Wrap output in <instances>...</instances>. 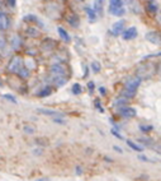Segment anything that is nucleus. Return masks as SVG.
<instances>
[{"instance_id": "1", "label": "nucleus", "mask_w": 161, "mask_h": 181, "mask_svg": "<svg viewBox=\"0 0 161 181\" xmlns=\"http://www.w3.org/2000/svg\"><path fill=\"white\" fill-rule=\"evenodd\" d=\"M50 75H51V79H55L57 77H66V69L62 64H53L50 68Z\"/></svg>"}, {"instance_id": "2", "label": "nucleus", "mask_w": 161, "mask_h": 181, "mask_svg": "<svg viewBox=\"0 0 161 181\" xmlns=\"http://www.w3.org/2000/svg\"><path fill=\"white\" fill-rule=\"evenodd\" d=\"M23 67V60L22 58H19V56H14L12 60H10L9 62V65H8V69L10 73H18L20 70V68Z\"/></svg>"}, {"instance_id": "3", "label": "nucleus", "mask_w": 161, "mask_h": 181, "mask_svg": "<svg viewBox=\"0 0 161 181\" xmlns=\"http://www.w3.org/2000/svg\"><path fill=\"white\" fill-rule=\"evenodd\" d=\"M139 84H141V78L139 77H133V78H130L126 84H124V88L128 89V91H131V92H136L139 87Z\"/></svg>"}, {"instance_id": "4", "label": "nucleus", "mask_w": 161, "mask_h": 181, "mask_svg": "<svg viewBox=\"0 0 161 181\" xmlns=\"http://www.w3.org/2000/svg\"><path fill=\"white\" fill-rule=\"evenodd\" d=\"M136 110L132 109V107H128V106H123V107L119 110V115L122 118H126V119H132L136 116Z\"/></svg>"}, {"instance_id": "5", "label": "nucleus", "mask_w": 161, "mask_h": 181, "mask_svg": "<svg viewBox=\"0 0 161 181\" xmlns=\"http://www.w3.org/2000/svg\"><path fill=\"white\" fill-rule=\"evenodd\" d=\"M145 38L151 42V44H154V45H160V33L159 32H155V31L154 32H148V33H146Z\"/></svg>"}, {"instance_id": "6", "label": "nucleus", "mask_w": 161, "mask_h": 181, "mask_svg": "<svg viewBox=\"0 0 161 181\" xmlns=\"http://www.w3.org/2000/svg\"><path fill=\"white\" fill-rule=\"evenodd\" d=\"M137 33H138L137 28L136 27H131V28H128V29H126L123 32V38L126 41H131V40H133V38L137 37Z\"/></svg>"}, {"instance_id": "7", "label": "nucleus", "mask_w": 161, "mask_h": 181, "mask_svg": "<svg viewBox=\"0 0 161 181\" xmlns=\"http://www.w3.org/2000/svg\"><path fill=\"white\" fill-rule=\"evenodd\" d=\"M56 46V41L52 38H45L43 42H42V50L43 51H52Z\"/></svg>"}, {"instance_id": "8", "label": "nucleus", "mask_w": 161, "mask_h": 181, "mask_svg": "<svg viewBox=\"0 0 161 181\" xmlns=\"http://www.w3.org/2000/svg\"><path fill=\"white\" fill-rule=\"evenodd\" d=\"M124 24L126 22L124 20H118V22H115L112 27V33L114 36H118V35H121L122 32H123V28H124Z\"/></svg>"}, {"instance_id": "9", "label": "nucleus", "mask_w": 161, "mask_h": 181, "mask_svg": "<svg viewBox=\"0 0 161 181\" xmlns=\"http://www.w3.org/2000/svg\"><path fill=\"white\" fill-rule=\"evenodd\" d=\"M146 8L151 14H156L157 10H159V4H157L156 0H148L147 4H146Z\"/></svg>"}, {"instance_id": "10", "label": "nucleus", "mask_w": 161, "mask_h": 181, "mask_svg": "<svg viewBox=\"0 0 161 181\" xmlns=\"http://www.w3.org/2000/svg\"><path fill=\"white\" fill-rule=\"evenodd\" d=\"M67 23H69L71 27L78 28L79 24H80V18H79L76 14H70V15L67 17Z\"/></svg>"}, {"instance_id": "11", "label": "nucleus", "mask_w": 161, "mask_h": 181, "mask_svg": "<svg viewBox=\"0 0 161 181\" xmlns=\"http://www.w3.org/2000/svg\"><path fill=\"white\" fill-rule=\"evenodd\" d=\"M93 9H94L96 17H102L103 15V0H95Z\"/></svg>"}, {"instance_id": "12", "label": "nucleus", "mask_w": 161, "mask_h": 181, "mask_svg": "<svg viewBox=\"0 0 161 181\" xmlns=\"http://www.w3.org/2000/svg\"><path fill=\"white\" fill-rule=\"evenodd\" d=\"M38 112L43 114V115H48V116H55V118H63V114L58 112V111H53V110H46V109H39Z\"/></svg>"}, {"instance_id": "13", "label": "nucleus", "mask_w": 161, "mask_h": 181, "mask_svg": "<svg viewBox=\"0 0 161 181\" xmlns=\"http://www.w3.org/2000/svg\"><path fill=\"white\" fill-rule=\"evenodd\" d=\"M9 27V18L6 17V14L0 13V31H4Z\"/></svg>"}, {"instance_id": "14", "label": "nucleus", "mask_w": 161, "mask_h": 181, "mask_svg": "<svg viewBox=\"0 0 161 181\" xmlns=\"http://www.w3.org/2000/svg\"><path fill=\"white\" fill-rule=\"evenodd\" d=\"M118 8H123V0H111L108 10H113V9H118Z\"/></svg>"}, {"instance_id": "15", "label": "nucleus", "mask_w": 161, "mask_h": 181, "mask_svg": "<svg viewBox=\"0 0 161 181\" xmlns=\"http://www.w3.org/2000/svg\"><path fill=\"white\" fill-rule=\"evenodd\" d=\"M85 12H87V14H88V17H89V20H90V22H95L98 17H96V14H95V12H94V9L90 8V6H87V8H85Z\"/></svg>"}, {"instance_id": "16", "label": "nucleus", "mask_w": 161, "mask_h": 181, "mask_svg": "<svg viewBox=\"0 0 161 181\" xmlns=\"http://www.w3.org/2000/svg\"><path fill=\"white\" fill-rule=\"evenodd\" d=\"M58 35H60V37L63 40V41H65V42H70V36H69V33H67V32L65 31V29H63L62 27H58Z\"/></svg>"}, {"instance_id": "17", "label": "nucleus", "mask_w": 161, "mask_h": 181, "mask_svg": "<svg viewBox=\"0 0 161 181\" xmlns=\"http://www.w3.org/2000/svg\"><path fill=\"white\" fill-rule=\"evenodd\" d=\"M23 20H24V22H29V23H41L39 19L34 14H28V15L23 17Z\"/></svg>"}, {"instance_id": "18", "label": "nucleus", "mask_w": 161, "mask_h": 181, "mask_svg": "<svg viewBox=\"0 0 161 181\" xmlns=\"http://www.w3.org/2000/svg\"><path fill=\"white\" fill-rule=\"evenodd\" d=\"M20 44H22V41H20V37L19 36H13L12 37V47L14 50H18Z\"/></svg>"}, {"instance_id": "19", "label": "nucleus", "mask_w": 161, "mask_h": 181, "mask_svg": "<svg viewBox=\"0 0 161 181\" xmlns=\"http://www.w3.org/2000/svg\"><path fill=\"white\" fill-rule=\"evenodd\" d=\"M17 74H18V75H19L20 78H24V79H26V78H28V77H29V70H28V69H27V68L23 65V67L20 68V70H19Z\"/></svg>"}, {"instance_id": "20", "label": "nucleus", "mask_w": 161, "mask_h": 181, "mask_svg": "<svg viewBox=\"0 0 161 181\" xmlns=\"http://www.w3.org/2000/svg\"><path fill=\"white\" fill-rule=\"evenodd\" d=\"M135 94H136V92H131V91H128V89H123V92L121 93V96L122 97H124V98H127V100H132L133 97H135Z\"/></svg>"}, {"instance_id": "21", "label": "nucleus", "mask_w": 161, "mask_h": 181, "mask_svg": "<svg viewBox=\"0 0 161 181\" xmlns=\"http://www.w3.org/2000/svg\"><path fill=\"white\" fill-rule=\"evenodd\" d=\"M127 144H128V147H131L133 151H137V152H142V151H143V147H141V145H138V144L133 143L132 140H127Z\"/></svg>"}, {"instance_id": "22", "label": "nucleus", "mask_w": 161, "mask_h": 181, "mask_svg": "<svg viewBox=\"0 0 161 181\" xmlns=\"http://www.w3.org/2000/svg\"><path fill=\"white\" fill-rule=\"evenodd\" d=\"M109 13H111L112 15H117V17H121V15H123V14L126 13V10H124V8H118V9H113V10H109Z\"/></svg>"}, {"instance_id": "23", "label": "nucleus", "mask_w": 161, "mask_h": 181, "mask_svg": "<svg viewBox=\"0 0 161 181\" xmlns=\"http://www.w3.org/2000/svg\"><path fill=\"white\" fill-rule=\"evenodd\" d=\"M0 54H6V42L3 37H0Z\"/></svg>"}, {"instance_id": "24", "label": "nucleus", "mask_w": 161, "mask_h": 181, "mask_svg": "<svg viewBox=\"0 0 161 181\" xmlns=\"http://www.w3.org/2000/svg\"><path fill=\"white\" fill-rule=\"evenodd\" d=\"M52 93V89L50 88V87H46L45 89H42L39 93H38V96L39 97H47V96H50Z\"/></svg>"}, {"instance_id": "25", "label": "nucleus", "mask_w": 161, "mask_h": 181, "mask_svg": "<svg viewBox=\"0 0 161 181\" xmlns=\"http://www.w3.org/2000/svg\"><path fill=\"white\" fill-rule=\"evenodd\" d=\"M27 33L30 36V37H38V35H39V32L36 29V28H33V27H32V28H29L28 31H27Z\"/></svg>"}, {"instance_id": "26", "label": "nucleus", "mask_w": 161, "mask_h": 181, "mask_svg": "<svg viewBox=\"0 0 161 181\" xmlns=\"http://www.w3.org/2000/svg\"><path fill=\"white\" fill-rule=\"evenodd\" d=\"M72 93L74 94H80L81 93V87H80V84L79 83H75L74 86H72Z\"/></svg>"}, {"instance_id": "27", "label": "nucleus", "mask_w": 161, "mask_h": 181, "mask_svg": "<svg viewBox=\"0 0 161 181\" xmlns=\"http://www.w3.org/2000/svg\"><path fill=\"white\" fill-rule=\"evenodd\" d=\"M139 129H141L142 131H145V133H148V131L154 130V126H151V125H141L139 126Z\"/></svg>"}, {"instance_id": "28", "label": "nucleus", "mask_w": 161, "mask_h": 181, "mask_svg": "<svg viewBox=\"0 0 161 181\" xmlns=\"http://www.w3.org/2000/svg\"><path fill=\"white\" fill-rule=\"evenodd\" d=\"M91 68H93V70H94L95 73H99V71H100V64H99L98 61H94V62L91 64Z\"/></svg>"}, {"instance_id": "29", "label": "nucleus", "mask_w": 161, "mask_h": 181, "mask_svg": "<svg viewBox=\"0 0 161 181\" xmlns=\"http://www.w3.org/2000/svg\"><path fill=\"white\" fill-rule=\"evenodd\" d=\"M139 142L143 143V144H146V145H150V144H152V143H154L151 139H145V138H141V139H139Z\"/></svg>"}, {"instance_id": "30", "label": "nucleus", "mask_w": 161, "mask_h": 181, "mask_svg": "<svg viewBox=\"0 0 161 181\" xmlns=\"http://www.w3.org/2000/svg\"><path fill=\"white\" fill-rule=\"evenodd\" d=\"M3 97H4V98H6V100H9L10 102H13V103H17V100H15L14 97H12V96H10V94H4Z\"/></svg>"}, {"instance_id": "31", "label": "nucleus", "mask_w": 161, "mask_h": 181, "mask_svg": "<svg viewBox=\"0 0 161 181\" xmlns=\"http://www.w3.org/2000/svg\"><path fill=\"white\" fill-rule=\"evenodd\" d=\"M112 134H113V135H115V136L118 138V139H123V136H122L119 133H118L115 129H112Z\"/></svg>"}, {"instance_id": "32", "label": "nucleus", "mask_w": 161, "mask_h": 181, "mask_svg": "<svg viewBox=\"0 0 161 181\" xmlns=\"http://www.w3.org/2000/svg\"><path fill=\"white\" fill-rule=\"evenodd\" d=\"M95 106H96V109H98L100 112H103V111H104V110L102 109V106H100V101H99V100H96V101H95Z\"/></svg>"}, {"instance_id": "33", "label": "nucleus", "mask_w": 161, "mask_h": 181, "mask_svg": "<svg viewBox=\"0 0 161 181\" xmlns=\"http://www.w3.org/2000/svg\"><path fill=\"white\" fill-rule=\"evenodd\" d=\"M88 88H89L90 93H93V89H94V83H93V82H89V83H88Z\"/></svg>"}, {"instance_id": "34", "label": "nucleus", "mask_w": 161, "mask_h": 181, "mask_svg": "<svg viewBox=\"0 0 161 181\" xmlns=\"http://www.w3.org/2000/svg\"><path fill=\"white\" fill-rule=\"evenodd\" d=\"M53 121L57 123V124H65V121L61 120V119H57V118H53Z\"/></svg>"}, {"instance_id": "35", "label": "nucleus", "mask_w": 161, "mask_h": 181, "mask_svg": "<svg viewBox=\"0 0 161 181\" xmlns=\"http://www.w3.org/2000/svg\"><path fill=\"white\" fill-rule=\"evenodd\" d=\"M15 2L17 0H8V3H9L10 6H15Z\"/></svg>"}, {"instance_id": "36", "label": "nucleus", "mask_w": 161, "mask_h": 181, "mask_svg": "<svg viewBox=\"0 0 161 181\" xmlns=\"http://www.w3.org/2000/svg\"><path fill=\"white\" fill-rule=\"evenodd\" d=\"M114 151H117V152H119V153H122V152H123V151L121 149V148H119V147H117V145H114Z\"/></svg>"}, {"instance_id": "37", "label": "nucleus", "mask_w": 161, "mask_h": 181, "mask_svg": "<svg viewBox=\"0 0 161 181\" xmlns=\"http://www.w3.org/2000/svg\"><path fill=\"white\" fill-rule=\"evenodd\" d=\"M138 158H139V159H141V161H148V159H147V158H146L145 156H139Z\"/></svg>"}, {"instance_id": "38", "label": "nucleus", "mask_w": 161, "mask_h": 181, "mask_svg": "<svg viewBox=\"0 0 161 181\" xmlns=\"http://www.w3.org/2000/svg\"><path fill=\"white\" fill-rule=\"evenodd\" d=\"M99 92H100L102 94H105V92H107V91H105V88H103V87H102V88H99Z\"/></svg>"}, {"instance_id": "39", "label": "nucleus", "mask_w": 161, "mask_h": 181, "mask_svg": "<svg viewBox=\"0 0 161 181\" xmlns=\"http://www.w3.org/2000/svg\"><path fill=\"white\" fill-rule=\"evenodd\" d=\"M76 172H78V175H80V174H81V168H80V167H78V168H76Z\"/></svg>"}]
</instances>
